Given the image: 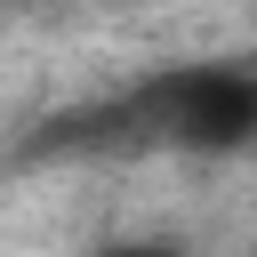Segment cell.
<instances>
[{"label": "cell", "mask_w": 257, "mask_h": 257, "mask_svg": "<svg viewBox=\"0 0 257 257\" xmlns=\"http://www.w3.org/2000/svg\"><path fill=\"white\" fill-rule=\"evenodd\" d=\"M153 112L177 145L193 153H241L257 137V72L233 64H201V72H169L153 88Z\"/></svg>", "instance_id": "6da1fadb"}, {"label": "cell", "mask_w": 257, "mask_h": 257, "mask_svg": "<svg viewBox=\"0 0 257 257\" xmlns=\"http://www.w3.org/2000/svg\"><path fill=\"white\" fill-rule=\"evenodd\" d=\"M104 257H177V249H161V241H120V249H104Z\"/></svg>", "instance_id": "7a4b0ae2"}]
</instances>
